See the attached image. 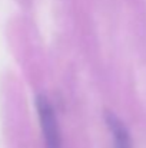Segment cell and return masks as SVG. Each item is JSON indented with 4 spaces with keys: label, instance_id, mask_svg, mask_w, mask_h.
Segmentation results:
<instances>
[{
    "label": "cell",
    "instance_id": "2",
    "mask_svg": "<svg viewBox=\"0 0 146 148\" xmlns=\"http://www.w3.org/2000/svg\"><path fill=\"white\" fill-rule=\"evenodd\" d=\"M106 124L112 132L115 148H132V141L128 128L113 114H106Z\"/></svg>",
    "mask_w": 146,
    "mask_h": 148
},
{
    "label": "cell",
    "instance_id": "1",
    "mask_svg": "<svg viewBox=\"0 0 146 148\" xmlns=\"http://www.w3.org/2000/svg\"><path fill=\"white\" fill-rule=\"evenodd\" d=\"M37 114L40 121V128L43 134V141L46 148H62V137L57 124V118L54 115V109L50 105L46 97H39L36 101Z\"/></svg>",
    "mask_w": 146,
    "mask_h": 148
}]
</instances>
